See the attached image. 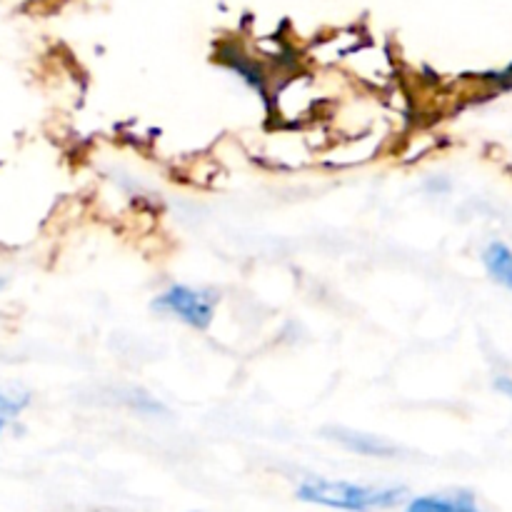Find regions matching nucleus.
Returning <instances> with one entry per match:
<instances>
[{"label": "nucleus", "instance_id": "1", "mask_svg": "<svg viewBox=\"0 0 512 512\" xmlns=\"http://www.w3.org/2000/svg\"><path fill=\"white\" fill-rule=\"evenodd\" d=\"M303 503L323 505V508L370 512L398 505L405 498L403 488H373V485L343 483V480H308L298 488Z\"/></svg>", "mask_w": 512, "mask_h": 512}, {"label": "nucleus", "instance_id": "2", "mask_svg": "<svg viewBox=\"0 0 512 512\" xmlns=\"http://www.w3.org/2000/svg\"><path fill=\"white\" fill-rule=\"evenodd\" d=\"M215 305H218V295L183 283L170 285L168 290L155 295L153 300L155 313L170 315V318L180 320V323L193 330L210 328L215 318Z\"/></svg>", "mask_w": 512, "mask_h": 512}, {"label": "nucleus", "instance_id": "3", "mask_svg": "<svg viewBox=\"0 0 512 512\" xmlns=\"http://www.w3.org/2000/svg\"><path fill=\"white\" fill-rule=\"evenodd\" d=\"M218 60L223 63V68H228L230 73L238 75L263 103H270L268 73H265V68L253 58V55H248L243 48H238V45H223V48L218 50Z\"/></svg>", "mask_w": 512, "mask_h": 512}, {"label": "nucleus", "instance_id": "4", "mask_svg": "<svg viewBox=\"0 0 512 512\" xmlns=\"http://www.w3.org/2000/svg\"><path fill=\"white\" fill-rule=\"evenodd\" d=\"M330 440H335L338 445H343L345 450H353L358 455H368V458H393L398 453L395 445H390L388 440L378 438V435L368 433H355V430H325Z\"/></svg>", "mask_w": 512, "mask_h": 512}, {"label": "nucleus", "instance_id": "5", "mask_svg": "<svg viewBox=\"0 0 512 512\" xmlns=\"http://www.w3.org/2000/svg\"><path fill=\"white\" fill-rule=\"evenodd\" d=\"M405 512H480L475 505L473 495L458 493V495H423V498H415L408 505Z\"/></svg>", "mask_w": 512, "mask_h": 512}, {"label": "nucleus", "instance_id": "6", "mask_svg": "<svg viewBox=\"0 0 512 512\" xmlns=\"http://www.w3.org/2000/svg\"><path fill=\"white\" fill-rule=\"evenodd\" d=\"M483 263H485V270H488V275L495 280V283L512 290V248L510 245L500 243V240L490 243L488 248L483 250Z\"/></svg>", "mask_w": 512, "mask_h": 512}, {"label": "nucleus", "instance_id": "7", "mask_svg": "<svg viewBox=\"0 0 512 512\" xmlns=\"http://www.w3.org/2000/svg\"><path fill=\"white\" fill-rule=\"evenodd\" d=\"M25 405H28V398H25V395H13L8 393V390L0 388V415H5V418L18 415Z\"/></svg>", "mask_w": 512, "mask_h": 512}, {"label": "nucleus", "instance_id": "8", "mask_svg": "<svg viewBox=\"0 0 512 512\" xmlns=\"http://www.w3.org/2000/svg\"><path fill=\"white\" fill-rule=\"evenodd\" d=\"M495 390H498V393H503L505 398L512 400V378H508V375H500V378H495Z\"/></svg>", "mask_w": 512, "mask_h": 512}, {"label": "nucleus", "instance_id": "9", "mask_svg": "<svg viewBox=\"0 0 512 512\" xmlns=\"http://www.w3.org/2000/svg\"><path fill=\"white\" fill-rule=\"evenodd\" d=\"M3 430H5V415H0V435H3Z\"/></svg>", "mask_w": 512, "mask_h": 512}, {"label": "nucleus", "instance_id": "10", "mask_svg": "<svg viewBox=\"0 0 512 512\" xmlns=\"http://www.w3.org/2000/svg\"><path fill=\"white\" fill-rule=\"evenodd\" d=\"M0 288H3V280H0Z\"/></svg>", "mask_w": 512, "mask_h": 512}]
</instances>
